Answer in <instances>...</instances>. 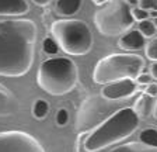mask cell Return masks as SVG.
Masks as SVG:
<instances>
[{
  "label": "cell",
  "mask_w": 157,
  "mask_h": 152,
  "mask_svg": "<svg viewBox=\"0 0 157 152\" xmlns=\"http://www.w3.org/2000/svg\"><path fill=\"white\" fill-rule=\"evenodd\" d=\"M107 152H157V148L154 146H149L140 141L135 142H128L121 146H117L114 149H109Z\"/></svg>",
  "instance_id": "obj_15"
},
{
  "label": "cell",
  "mask_w": 157,
  "mask_h": 152,
  "mask_svg": "<svg viewBox=\"0 0 157 152\" xmlns=\"http://www.w3.org/2000/svg\"><path fill=\"white\" fill-rule=\"evenodd\" d=\"M137 4L147 11H157V0H137Z\"/></svg>",
  "instance_id": "obj_23"
},
{
  "label": "cell",
  "mask_w": 157,
  "mask_h": 152,
  "mask_svg": "<svg viewBox=\"0 0 157 152\" xmlns=\"http://www.w3.org/2000/svg\"><path fill=\"white\" fill-rule=\"evenodd\" d=\"M0 152H45L39 141L24 131L0 132Z\"/></svg>",
  "instance_id": "obj_8"
},
{
  "label": "cell",
  "mask_w": 157,
  "mask_h": 152,
  "mask_svg": "<svg viewBox=\"0 0 157 152\" xmlns=\"http://www.w3.org/2000/svg\"><path fill=\"white\" fill-rule=\"evenodd\" d=\"M139 31L143 34L146 38H150V37H154L157 34V27L154 26L153 20H143L139 21Z\"/></svg>",
  "instance_id": "obj_18"
},
{
  "label": "cell",
  "mask_w": 157,
  "mask_h": 152,
  "mask_svg": "<svg viewBox=\"0 0 157 152\" xmlns=\"http://www.w3.org/2000/svg\"><path fill=\"white\" fill-rule=\"evenodd\" d=\"M153 116H154V118H157V100H156V104H154V109H153Z\"/></svg>",
  "instance_id": "obj_29"
},
{
  "label": "cell",
  "mask_w": 157,
  "mask_h": 152,
  "mask_svg": "<svg viewBox=\"0 0 157 152\" xmlns=\"http://www.w3.org/2000/svg\"><path fill=\"white\" fill-rule=\"evenodd\" d=\"M150 17H153V18H156V17H157V11H156V10L150 11Z\"/></svg>",
  "instance_id": "obj_31"
},
{
  "label": "cell",
  "mask_w": 157,
  "mask_h": 152,
  "mask_svg": "<svg viewBox=\"0 0 157 152\" xmlns=\"http://www.w3.org/2000/svg\"><path fill=\"white\" fill-rule=\"evenodd\" d=\"M146 58L147 59L153 61V62H157V37L153 38L149 44H146Z\"/></svg>",
  "instance_id": "obj_20"
},
{
  "label": "cell",
  "mask_w": 157,
  "mask_h": 152,
  "mask_svg": "<svg viewBox=\"0 0 157 152\" xmlns=\"http://www.w3.org/2000/svg\"><path fill=\"white\" fill-rule=\"evenodd\" d=\"M136 90L137 82L135 79H122L112 83H107L100 93L108 100L119 102L122 99H128V97L133 96Z\"/></svg>",
  "instance_id": "obj_9"
},
{
  "label": "cell",
  "mask_w": 157,
  "mask_h": 152,
  "mask_svg": "<svg viewBox=\"0 0 157 152\" xmlns=\"http://www.w3.org/2000/svg\"><path fill=\"white\" fill-rule=\"evenodd\" d=\"M126 3H129L132 6V4H137V0H125Z\"/></svg>",
  "instance_id": "obj_30"
},
{
  "label": "cell",
  "mask_w": 157,
  "mask_h": 152,
  "mask_svg": "<svg viewBox=\"0 0 157 152\" xmlns=\"http://www.w3.org/2000/svg\"><path fill=\"white\" fill-rule=\"evenodd\" d=\"M132 14H133V18L137 21H143V20H147L149 17H150V13L142 7H135L132 9Z\"/></svg>",
  "instance_id": "obj_22"
},
{
  "label": "cell",
  "mask_w": 157,
  "mask_h": 152,
  "mask_svg": "<svg viewBox=\"0 0 157 152\" xmlns=\"http://www.w3.org/2000/svg\"><path fill=\"white\" fill-rule=\"evenodd\" d=\"M153 23H154V26L157 27V17H156V18H154V20H153Z\"/></svg>",
  "instance_id": "obj_32"
},
{
  "label": "cell",
  "mask_w": 157,
  "mask_h": 152,
  "mask_svg": "<svg viewBox=\"0 0 157 152\" xmlns=\"http://www.w3.org/2000/svg\"><path fill=\"white\" fill-rule=\"evenodd\" d=\"M139 141L146 144L149 146H154L157 148V130L156 128H146L140 132L139 135Z\"/></svg>",
  "instance_id": "obj_17"
},
{
  "label": "cell",
  "mask_w": 157,
  "mask_h": 152,
  "mask_svg": "<svg viewBox=\"0 0 157 152\" xmlns=\"http://www.w3.org/2000/svg\"><path fill=\"white\" fill-rule=\"evenodd\" d=\"M119 48L125 51H139L146 46V37L139 30H131L119 38Z\"/></svg>",
  "instance_id": "obj_11"
},
{
  "label": "cell",
  "mask_w": 157,
  "mask_h": 152,
  "mask_svg": "<svg viewBox=\"0 0 157 152\" xmlns=\"http://www.w3.org/2000/svg\"><path fill=\"white\" fill-rule=\"evenodd\" d=\"M33 2L36 4V6H41V7L48 6V4L51 3V0H33Z\"/></svg>",
  "instance_id": "obj_27"
},
{
  "label": "cell",
  "mask_w": 157,
  "mask_h": 152,
  "mask_svg": "<svg viewBox=\"0 0 157 152\" xmlns=\"http://www.w3.org/2000/svg\"><path fill=\"white\" fill-rule=\"evenodd\" d=\"M82 4L83 0H56L55 13L60 17L69 18L82 9Z\"/></svg>",
  "instance_id": "obj_14"
},
{
  "label": "cell",
  "mask_w": 157,
  "mask_h": 152,
  "mask_svg": "<svg viewBox=\"0 0 157 152\" xmlns=\"http://www.w3.org/2000/svg\"><path fill=\"white\" fill-rule=\"evenodd\" d=\"M132 7L125 0H109L98 6L94 23L100 34L105 37L121 35L133 26Z\"/></svg>",
  "instance_id": "obj_6"
},
{
  "label": "cell",
  "mask_w": 157,
  "mask_h": 152,
  "mask_svg": "<svg viewBox=\"0 0 157 152\" xmlns=\"http://www.w3.org/2000/svg\"><path fill=\"white\" fill-rule=\"evenodd\" d=\"M38 86L51 96H63L72 92L78 82L76 63L69 58L59 56L44 61L36 72Z\"/></svg>",
  "instance_id": "obj_3"
},
{
  "label": "cell",
  "mask_w": 157,
  "mask_h": 152,
  "mask_svg": "<svg viewBox=\"0 0 157 152\" xmlns=\"http://www.w3.org/2000/svg\"><path fill=\"white\" fill-rule=\"evenodd\" d=\"M139 121L140 118L135 113L133 107L117 110L86 137L83 146L87 152H97L108 148L131 137L139 127Z\"/></svg>",
  "instance_id": "obj_2"
},
{
  "label": "cell",
  "mask_w": 157,
  "mask_h": 152,
  "mask_svg": "<svg viewBox=\"0 0 157 152\" xmlns=\"http://www.w3.org/2000/svg\"><path fill=\"white\" fill-rule=\"evenodd\" d=\"M52 37L69 55H86L91 51L93 34L90 27L83 20L62 18L56 20L51 26Z\"/></svg>",
  "instance_id": "obj_5"
},
{
  "label": "cell",
  "mask_w": 157,
  "mask_h": 152,
  "mask_svg": "<svg viewBox=\"0 0 157 152\" xmlns=\"http://www.w3.org/2000/svg\"><path fill=\"white\" fill-rule=\"evenodd\" d=\"M144 93H147V94H150V96L153 97H157V83H149V85H146V89H144Z\"/></svg>",
  "instance_id": "obj_25"
},
{
  "label": "cell",
  "mask_w": 157,
  "mask_h": 152,
  "mask_svg": "<svg viewBox=\"0 0 157 152\" xmlns=\"http://www.w3.org/2000/svg\"><path fill=\"white\" fill-rule=\"evenodd\" d=\"M91 2L95 4V6H101V4L107 3V2H109V0H91Z\"/></svg>",
  "instance_id": "obj_28"
},
{
  "label": "cell",
  "mask_w": 157,
  "mask_h": 152,
  "mask_svg": "<svg viewBox=\"0 0 157 152\" xmlns=\"http://www.w3.org/2000/svg\"><path fill=\"white\" fill-rule=\"evenodd\" d=\"M29 6L25 0H0V16L17 17L28 13Z\"/></svg>",
  "instance_id": "obj_12"
},
{
  "label": "cell",
  "mask_w": 157,
  "mask_h": 152,
  "mask_svg": "<svg viewBox=\"0 0 157 152\" xmlns=\"http://www.w3.org/2000/svg\"><path fill=\"white\" fill-rule=\"evenodd\" d=\"M42 50H44V52L48 54V55H55L59 51V44L56 42V40L53 37H48L42 42Z\"/></svg>",
  "instance_id": "obj_19"
},
{
  "label": "cell",
  "mask_w": 157,
  "mask_h": 152,
  "mask_svg": "<svg viewBox=\"0 0 157 152\" xmlns=\"http://www.w3.org/2000/svg\"><path fill=\"white\" fill-rule=\"evenodd\" d=\"M55 121L59 127H65L69 122V111L66 109H59L58 113H56Z\"/></svg>",
  "instance_id": "obj_21"
},
{
  "label": "cell",
  "mask_w": 157,
  "mask_h": 152,
  "mask_svg": "<svg viewBox=\"0 0 157 152\" xmlns=\"http://www.w3.org/2000/svg\"><path fill=\"white\" fill-rule=\"evenodd\" d=\"M49 103L46 102V100L44 99H36L35 103H34L33 106V116L34 118L36 120H44L46 118V116H48L49 113Z\"/></svg>",
  "instance_id": "obj_16"
},
{
  "label": "cell",
  "mask_w": 157,
  "mask_h": 152,
  "mask_svg": "<svg viewBox=\"0 0 157 152\" xmlns=\"http://www.w3.org/2000/svg\"><path fill=\"white\" fill-rule=\"evenodd\" d=\"M20 109V102L14 93L0 83V117L14 116Z\"/></svg>",
  "instance_id": "obj_10"
},
{
  "label": "cell",
  "mask_w": 157,
  "mask_h": 152,
  "mask_svg": "<svg viewBox=\"0 0 157 152\" xmlns=\"http://www.w3.org/2000/svg\"><path fill=\"white\" fill-rule=\"evenodd\" d=\"M117 110H119L118 102L105 99L101 93L88 96L77 110L75 122L76 132L84 134L87 131H93L109 116H112Z\"/></svg>",
  "instance_id": "obj_7"
},
{
  "label": "cell",
  "mask_w": 157,
  "mask_h": 152,
  "mask_svg": "<svg viewBox=\"0 0 157 152\" xmlns=\"http://www.w3.org/2000/svg\"><path fill=\"white\" fill-rule=\"evenodd\" d=\"M156 100H157V97H153V96H150V94H147V93H143V94L135 102L133 110L137 116H139V118H144V117L150 116L151 113H153Z\"/></svg>",
  "instance_id": "obj_13"
},
{
  "label": "cell",
  "mask_w": 157,
  "mask_h": 152,
  "mask_svg": "<svg viewBox=\"0 0 157 152\" xmlns=\"http://www.w3.org/2000/svg\"><path fill=\"white\" fill-rule=\"evenodd\" d=\"M36 34L35 23L29 18L0 20V76L18 78L31 69Z\"/></svg>",
  "instance_id": "obj_1"
},
{
  "label": "cell",
  "mask_w": 157,
  "mask_h": 152,
  "mask_svg": "<svg viewBox=\"0 0 157 152\" xmlns=\"http://www.w3.org/2000/svg\"><path fill=\"white\" fill-rule=\"evenodd\" d=\"M151 80H153V76L150 73H140L136 78V82L139 85H149V83H151Z\"/></svg>",
  "instance_id": "obj_24"
},
{
  "label": "cell",
  "mask_w": 157,
  "mask_h": 152,
  "mask_svg": "<svg viewBox=\"0 0 157 152\" xmlns=\"http://www.w3.org/2000/svg\"><path fill=\"white\" fill-rule=\"evenodd\" d=\"M150 75L153 76V79L157 80V62H153L150 66Z\"/></svg>",
  "instance_id": "obj_26"
},
{
  "label": "cell",
  "mask_w": 157,
  "mask_h": 152,
  "mask_svg": "<svg viewBox=\"0 0 157 152\" xmlns=\"http://www.w3.org/2000/svg\"><path fill=\"white\" fill-rule=\"evenodd\" d=\"M144 59L135 54H111L97 62L93 80L98 85H107L122 79H135L142 73Z\"/></svg>",
  "instance_id": "obj_4"
}]
</instances>
